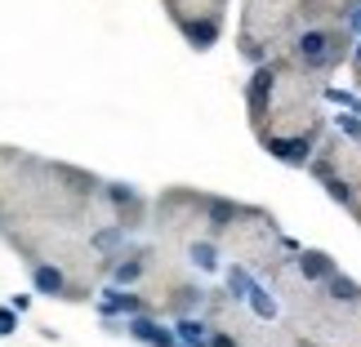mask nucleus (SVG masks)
<instances>
[{
  "label": "nucleus",
  "instance_id": "obj_1",
  "mask_svg": "<svg viewBox=\"0 0 361 347\" xmlns=\"http://www.w3.org/2000/svg\"><path fill=\"white\" fill-rule=\"evenodd\" d=\"M326 76L299 67L290 53L259 63L245 85V112L255 138L286 165H308L317 138L326 134Z\"/></svg>",
  "mask_w": 361,
  "mask_h": 347
},
{
  "label": "nucleus",
  "instance_id": "obj_4",
  "mask_svg": "<svg viewBox=\"0 0 361 347\" xmlns=\"http://www.w3.org/2000/svg\"><path fill=\"white\" fill-rule=\"evenodd\" d=\"M178 329H183V339H188V343H197V347H205V325H192V321H183V325H178Z\"/></svg>",
  "mask_w": 361,
  "mask_h": 347
},
{
  "label": "nucleus",
  "instance_id": "obj_3",
  "mask_svg": "<svg viewBox=\"0 0 361 347\" xmlns=\"http://www.w3.org/2000/svg\"><path fill=\"white\" fill-rule=\"evenodd\" d=\"M170 9V23L183 32V40L197 53L214 49L219 36H224V13H228V0H165Z\"/></svg>",
  "mask_w": 361,
  "mask_h": 347
},
{
  "label": "nucleus",
  "instance_id": "obj_2",
  "mask_svg": "<svg viewBox=\"0 0 361 347\" xmlns=\"http://www.w3.org/2000/svg\"><path fill=\"white\" fill-rule=\"evenodd\" d=\"M286 53L299 67H308V72L330 76L339 63L353 58V27L348 23H308L295 40H290Z\"/></svg>",
  "mask_w": 361,
  "mask_h": 347
}]
</instances>
